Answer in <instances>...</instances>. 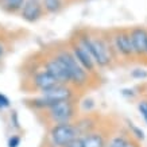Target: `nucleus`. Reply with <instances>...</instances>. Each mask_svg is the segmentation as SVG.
<instances>
[{"label": "nucleus", "mask_w": 147, "mask_h": 147, "mask_svg": "<svg viewBox=\"0 0 147 147\" xmlns=\"http://www.w3.org/2000/svg\"><path fill=\"white\" fill-rule=\"evenodd\" d=\"M73 39L89 53L97 69L111 67L117 59L111 43V35L108 36L107 32L96 34L89 30H80Z\"/></svg>", "instance_id": "nucleus-1"}, {"label": "nucleus", "mask_w": 147, "mask_h": 147, "mask_svg": "<svg viewBox=\"0 0 147 147\" xmlns=\"http://www.w3.org/2000/svg\"><path fill=\"white\" fill-rule=\"evenodd\" d=\"M54 54H55V55L63 62V65L66 66L67 71H69V76H70L71 86H74L76 89L86 88L92 76H90L89 73H86V71L82 69V66L77 62L76 58L73 57L71 51L69 50V47L66 46V47L57 49L54 51Z\"/></svg>", "instance_id": "nucleus-2"}, {"label": "nucleus", "mask_w": 147, "mask_h": 147, "mask_svg": "<svg viewBox=\"0 0 147 147\" xmlns=\"http://www.w3.org/2000/svg\"><path fill=\"white\" fill-rule=\"evenodd\" d=\"M46 120L50 124H59V123H73L80 116V108L76 100H66V101L55 102L54 105L43 111Z\"/></svg>", "instance_id": "nucleus-3"}, {"label": "nucleus", "mask_w": 147, "mask_h": 147, "mask_svg": "<svg viewBox=\"0 0 147 147\" xmlns=\"http://www.w3.org/2000/svg\"><path fill=\"white\" fill-rule=\"evenodd\" d=\"M47 138H49L50 147H66L81 136L77 131L74 121H73V123L51 124L49 128Z\"/></svg>", "instance_id": "nucleus-4"}, {"label": "nucleus", "mask_w": 147, "mask_h": 147, "mask_svg": "<svg viewBox=\"0 0 147 147\" xmlns=\"http://www.w3.org/2000/svg\"><path fill=\"white\" fill-rule=\"evenodd\" d=\"M111 43L116 54V58H123L125 61H132L135 58L131 36L127 28H117L115 31H112Z\"/></svg>", "instance_id": "nucleus-5"}, {"label": "nucleus", "mask_w": 147, "mask_h": 147, "mask_svg": "<svg viewBox=\"0 0 147 147\" xmlns=\"http://www.w3.org/2000/svg\"><path fill=\"white\" fill-rule=\"evenodd\" d=\"M42 69H45L53 78H55V81H57L58 84L71 85L70 76H69V71H67L66 66L63 65V62L54 53H51L50 55H47L43 59Z\"/></svg>", "instance_id": "nucleus-6"}, {"label": "nucleus", "mask_w": 147, "mask_h": 147, "mask_svg": "<svg viewBox=\"0 0 147 147\" xmlns=\"http://www.w3.org/2000/svg\"><path fill=\"white\" fill-rule=\"evenodd\" d=\"M39 94L45 96L46 98H49L50 101L55 104V102L66 101V100H76L77 89L67 84H57L50 89L40 92Z\"/></svg>", "instance_id": "nucleus-7"}, {"label": "nucleus", "mask_w": 147, "mask_h": 147, "mask_svg": "<svg viewBox=\"0 0 147 147\" xmlns=\"http://www.w3.org/2000/svg\"><path fill=\"white\" fill-rule=\"evenodd\" d=\"M67 47H69V50L71 51L73 57L76 58V61L82 66V69H84L86 73H89L90 76H94V74L97 73V67L94 65L93 59H92V57L89 55V53H88L82 46L78 45L73 38L69 40V46H67Z\"/></svg>", "instance_id": "nucleus-8"}, {"label": "nucleus", "mask_w": 147, "mask_h": 147, "mask_svg": "<svg viewBox=\"0 0 147 147\" xmlns=\"http://www.w3.org/2000/svg\"><path fill=\"white\" fill-rule=\"evenodd\" d=\"M132 47H134L135 58L142 59L146 58L147 53V28L144 26H135L128 30Z\"/></svg>", "instance_id": "nucleus-9"}, {"label": "nucleus", "mask_w": 147, "mask_h": 147, "mask_svg": "<svg viewBox=\"0 0 147 147\" xmlns=\"http://www.w3.org/2000/svg\"><path fill=\"white\" fill-rule=\"evenodd\" d=\"M45 15V9L40 0H26L22 9L19 11V16L27 23H36Z\"/></svg>", "instance_id": "nucleus-10"}, {"label": "nucleus", "mask_w": 147, "mask_h": 147, "mask_svg": "<svg viewBox=\"0 0 147 147\" xmlns=\"http://www.w3.org/2000/svg\"><path fill=\"white\" fill-rule=\"evenodd\" d=\"M30 84L36 92H43V90H47L50 88H53L54 85H57L58 82L55 81V78L50 76L49 73L45 70V69H38L30 76Z\"/></svg>", "instance_id": "nucleus-11"}, {"label": "nucleus", "mask_w": 147, "mask_h": 147, "mask_svg": "<svg viewBox=\"0 0 147 147\" xmlns=\"http://www.w3.org/2000/svg\"><path fill=\"white\" fill-rule=\"evenodd\" d=\"M108 142V136L101 129H94L81 136L82 147H105Z\"/></svg>", "instance_id": "nucleus-12"}, {"label": "nucleus", "mask_w": 147, "mask_h": 147, "mask_svg": "<svg viewBox=\"0 0 147 147\" xmlns=\"http://www.w3.org/2000/svg\"><path fill=\"white\" fill-rule=\"evenodd\" d=\"M105 147H142V146H140V142L135 140L128 132H123V134H116L112 135L111 138H108Z\"/></svg>", "instance_id": "nucleus-13"}, {"label": "nucleus", "mask_w": 147, "mask_h": 147, "mask_svg": "<svg viewBox=\"0 0 147 147\" xmlns=\"http://www.w3.org/2000/svg\"><path fill=\"white\" fill-rule=\"evenodd\" d=\"M74 124H76L80 136L97 129V121H96V119H94V116L92 113H85L82 116H78L74 120Z\"/></svg>", "instance_id": "nucleus-14"}, {"label": "nucleus", "mask_w": 147, "mask_h": 147, "mask_svg": "<svg viewBox=\"0 0 147 147\" xmlns=\"http://www.w3.org/2000/svg\"><path fill=\"white\" fill-rule=\"evenodd\" d=\"M40 1L43 5L45 13L47 15H55V13L61 12L66 3V0H40Z\"/></svg>", "instance_id": "nucleus-15"}, {"label": "nucleus", "mask_w": 147, "mask_h": 147, "mask_svg": "<svg viewBox=\"0 0 147 147\" xmlns=\"http://www.w3.org/2000/svg\"><path fill=\"white\" fill-rule=\"evenodd\" d=\"M26 0H0V7L7 13H19Z\"/></svg>", "instance_id": "nucleus-16"}, {"label": "nucleus", "mask_w": 147, "mask_h": 147, "mask_svg": "<svg viewBox=\"0 0 147 147\" xmlns=\"http://www.w3.org/2000/svg\"><path fill=\"white\" fill-rule=\"evenodd\" d=\"M128 129H129L128 134L131 135V136H132L135 140H138V142H142V140H144V132L142 131V128H139L138 125H135L134 123L128 121Z\"/></svg>", "instance_id": "nucleus-17"}, {"label": "nucleus", "mask_w": 147, "mask_h": 147, "mask_svg": "<svg viewBox=\"0 0 147 147\" xmlns=\"http://www.w3.org/2000/svg\"><path fill=\"white\" fill-rule=\"evenodd\" d=\"M138 111L147 124V100H140L138 102Z\"/></svg>", "instance_id": "nucleus-18"}, {"label": "nucleus", "mask_w": 147, "mask_h": 147, "mask_svg": "<svg viewBox=\"0 0 147 147\" xmlns=\"http://www.w3.org/2000/svg\"><path fill=\"white\" fill-rule=\"evenodd\" d=\"M131 77L135 80H144L147 78V71L144 69H134L131 71Z\"/></svg>", "instance_id": "nucleus-19"}, {"label": "nucleus", "mask_w": 147, "mask_h": 147, "mask_svg": "<svg viewBox=\"0 0 147 147\" xmlns=\"http://www.w3.org/2000/svg\"><path fill=\"white\" fill-rule=\"evenodd\" d=\"M22 143V138L19 135H11L7 140V146L8 147H19Z\"/></svg>", "instance_id": "nucleus-20"}, {"label": "nucleus", "mask_w": 147, "mask_h": 147, "mask_svg": "<svg viewBox=\"0 0 147 147\" xmlns=\"http://www.w3.org/2000/svg\"><path fill=\"white\" fill-rule=\"evenodd\" d=\"M11 107V100L8 98V96L0 92V109H7V108Z\"/></svg>", "instance_id": "nucleus-21"}, {"label": "nucleus", "mask_w": 147, "mask_h": 147, "mask_svg": "<svg viewBox=\"0 0 147 147\" xmlns=\"http://www.w3.org/2000/svg\"><path fill=\"white\" fill-rule=\"evenodd\" d=\"M11 125H13L16 129L20 128V123H19V116H18V112L16 111H12L11 112Z\"/></svg>", "instance_id": "nucleus-22"}, {"label": "nucleus", "mask_w": 147, "mask_h": 147, "mask_svg": "<svg viewBox=\"0 0 147 147\" xmlns=\"http://www.w3.org/2000/svg\"><path fill=\"white\" fill-rule=\"evenodd\" d=\"M121 94L124 96V97H135V90L134 89H129V88H125V89L121 90Z\"/></svg>", "instance_id": "nucleus-23"}, {"label": "nucleus", "mask_w": 147, "mask_h": 147, "mask_svg": "<svg viewBox=\"0 0 147 147\" xmlns=\"http://www.w3.org/2000/svg\"><path fill=\"white\" fill-rule=\"evenodd\" d=\"M5 51H7V47H5L4 42H1V40H0V61H1V59L4 58Z\"/></svg>", "instance_id": "nucleus-24"}, {"label": "nucleus", "mask_w": 147, "mask_h": 147, "mask_svg": "<svg viewBox=\"0 0 147 147\" xmlns=\"http://www.w3.org/2000/svg\"><path fill=\"white\" fill-rule=\"evenodd\" d=\"M66 147H82V143H81V138H78V139H76L74 142H71L69 146H66Z\"/></svg>", "instance_id": "nucleus-25"}, {"label": "nucleus", "mask_w": 147, "mask_h": 147, "mask_svg": "<svg viewBox=\"0 0 147 147\" xmlns=\"http://www.w3.org/2000/svg\"><path fill=\"white\" fill-rule=\"evenodd\" d=\"M66 1H73V0H66Z\"/></svg>", "instance_id": "nucleus-26"}, {"label": "nucleus", "mask_w": 147, "mask_h": 147, "mask_svg": "<svg viewBox=\"0 0 147 147\" xmlns=\"http://www.w3.org/2000/svg\"><path fill=\"white\" fill-rule=\"evenodd\" d=\"M146 58H147V53H146Z\"/></svg>", "instance_id": "nucleus-27"}]
</instances>
